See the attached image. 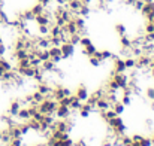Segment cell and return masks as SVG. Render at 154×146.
Instances as JSON below:
<instances>
[{
    "label": "cell",
    "instance_id": "cell-3",
    "mask_svg": "<svg viewBox=\"0 0 154 146\" xmlns=\"http://www.w3.org/2000/svg\"><path fill=\"white\" fill-rule=\"evenodd\" d=\"M54 115H55L57 119H67V118L72 115V110H70L69 106H61V104H58L57 109H55V112H54Z\"/></svg>",
    "mask_w": 154,
    "mask_h": 146
},
{
    "label": "cell",
    "instance_id": "cell-48",
    "mask_svg": "<svg viewBox=\"0 0 154 146\" xmlns=\"http://www.w3.org/2000/svg\"><path fill=\"white\" fill-rule=\"evenodd\" d=\"M127 146H133V145H127Z\"/></svg>",
    "mask_w": 154,
    "mask_h": 146
},
{
    "label": "cell",
    "instance_id": "cell-23",
    "mask_svg": "<svg viewBox=\"0 0 154 146\" xmlns=\"http://www.w3.org/2000/svg\"><path fill=\"white\" fill-rule=\"evenodd\" d=\"M79 39H81V34H79V33H73V34L69 36V42H70L72 45H78V43H79Z\"/></svg>",
    "mask_w": 154,
    "mask_h": 146
},
{
    "label": "cell",
    "instance_id": "cell-35",
    "mask_svg": "<svg viewBox=\"0 0 154 146\" xmlns=\"http://www.w3.org/2000/svg\"><path fill=\"white\" fill-rule=\"evenodd\" d=\"M147 97L154 101V88H148V90H147Z\"/></svg>",
    "mask_w": 154,
    "mask_h": 146
},
{
    "label": "cell",
    "instance_id": "cell-41",
    "mask_svg": "<svg viewBox=\"0 0 154 146\" xmlns=\"http://www.w3.org/2000/svg\"><path fill=\"white\" fill-rule=\"evenodd\" d=\"M103 146H112V143H111V142H105V143H103Z\"/></svg>",
    "mask_w": 154,
    "mask_h": 146
},
{
    "label": "cell",
    "instance_id": "cell-40",
    "mask_svg": "<svg viewBox=\"0 0 154 146\" xmlns=\"http://www.w3.org/2000/svg\"><path fill=\"white\" fill-rule=\"evenodd\" d=\"M79 1H81L82 4H88V6H90V3H91V0H79Z\"/></svg>",
    "mask_w": 154,
    "mask_h": 146
},
{
    "label": "cell",
    "instance_id": "cell-7",
    "mask_svg": "<svg viewBox=\"0 0 154 146\" xmlns=\"http://www.w3.org/2000/svg\"><path fill=\"white\" fill-rule=\"evenodd\" d=\"M75 97L78 98V100H81L82 103H84V101H87V98L90 97V93H88V90H87V87H85V85H79V87L76 88V93H75Z\"/></svg>",
    "mask_w": 154,
    "mask_h": 146
},
{
    "label": "cell",
    "instance_id": "cell-4",
    "mask_svg": "<svg viewBox=\"0 0 154 146\" xmlns=\"http://www.w3.org/2000/svg\"><path fill=\"white\" fill-rule=\"evenodd\" d=\"M60 49H61V57L63 60H67L70 58L73 54H75V45H72L70 42H63L60 45Z\"/></svg>",
    "mask_w": 154,
    "mask_h": 146
},
{
    "label": "cell",
    "instance_id": "cell-10",
    "mask_svg": "<svg viewBox=\"0 0 154 146\" xmlns=\"http://www.w3.org/2000/svg\"><path fill=\"white\" fill-rule=\"evenodd\" d=\"M20 109H21V101H18V100L12 101V103H11V107H9V115L15 118Z\"/></svg>",
    "mask_w": 154,
    "mask_h": 146
},
{
    "label": "cell",
    "instance_id": "cell-26",
    "mask_svg": "<svg viewBox=\"0 0 154 146\" xmlns=\"http://www.w3.org/2000/svg\"><path fill=\"white\" fill-rule=\"evenodd\" d=\"M32 98H33V101H36V103L39 104L41 101H44V98H45V97H44V96H42L39 91H36V93H32Z\"/></svg>",
    "mask_w": 154,
    "mask_h": 146
},
{
    "label": "cell",
    "instance_id": "cell-37",
    "mask_svg": "<svg viewBox=\"0 0 154 146\" xmlns=\"http://www.w3.org/2000/svg\"><path fill=\"white\" fill-rule=\"evenodd\" d=\"M52 1H54V0H38V3H41V4H44L45 7H47V6H48L50 3H52Z\"/></svg>",
    "mask_w": 154,
    "mask_h": 146
},
{
    "label": "cell",
    "instance_id": "cell-39",
    "mask_svg": "<svg viewBox=\"0 0 154 146\" xmlns=\"http://www.w3.org/2000/svg\"><path fill=\"white\" fill-rule=\"evenodd\" d=\"M135 1H136V0H124V3H126V4H132V6H133V3H135Z\"/></svg>",
    "mask_w": 154,
    "mask_h": 146
},
{
    "label": "cell",
    "instance_id": "cell-31",
    "mask_svg": "<svg viewBox=\"0 0 154 146\" xmlns=\"http://www.w3.org/2000/svg\"><path fill=\"white\" fill-rule=\"evenodd\" d=\"M145 33H154V24L151 21H147V24H145Z\"/></svg>",
    "mask_w": 154,
    "mask_h": 146
},
{
    "label": "cell",
    "instance_id": "cell-11",
    "mask_svg": "<svg viewBox=\"0 0 154 146\" xmlns=\"http://www.w3.org/2000/svg\"><path fill=\"white\" fill-rule=\"evenodd\" d=\"M94 57H97L100 61H105V60H109V58H112V54H111V51H106V49H103V51H96Z\"/></svg>",
    "mask_w": 154,
    "mask_h": 146
},
{
    "label": "cell",
    "instance_id": "cell-36",
    "mask_svg": "<svg viewBox=\"0 0 154 146\" xmlns=\"http://www.w3.org/2000/svg\"><path fill=\"white\" fill-rule=\"evenodd\" d=\"M142 137H144V136H141V134H135V136H132V140H133V142H138V143H139Z\"/></svg>",
    "mask_w": 154,
    "mask_h": 146
},
{
    "label": "cell",
    "instance_id": "cell-44",
    "mask_svg": "<svg viewBox=\"0 0 154 146\" xmlns=\"http://www.w3.org/2000/svg\"><path fill=\"white\" fill-rule=\"evenodd\" d=\"M151 66H154V58H153V63H151Z\"/></svg>",
    "mask_w": 154,
    "mask_h": 146
},
{
    "label": "cell",
    "instance_id": "cell-15",
    "mask_svg": "<svg viewBox=\"0 0 154 146\" xmlns=\"http://www.w3.org/2000/svg\"><path fill=\"white\" fill-rule=\"evenodd\" d=\"M124 109H126V106H124L121 101H117V103L112 104V110H114L117 115H123V113H124Z\"/></svg>",
    "mask_w": 154,
    "mask_h": 146
},
{
    "label": "cell",
    "instance_id": "cell-33",
    "mask_svg": "<svg viewBox=\"0 0 154 146\" xmlns=\"http://www.w3.org/2000/svg\"><path fill=\"white\" fill-rule=\"evenodd\" d=\"M142 6H144V0H136V1L133 3V7H135L136 10H141Z\"/></svg>",
    "mask_w": 154,
    "mask_h": 146
},
{
    "label": "cell",
    "instance_id": "cell-19",
    "mask_svg": "<svg viewBox=\"0 0 154 146\" xmlns=\"http://www.w3.org/2000/svg\"><path fill=\"white\" fill-rule=\"evenodd\" d=\"M120 43L123 48H130L132 46V39H129L126 34L124 36H120Z\"/></svg>",
    "mask_w": 154,
    "mask_h": 146
},
{
    "label": "cell",
    "instance_id": "cell-28",
    "mask_svg": "<svg viewBox=\"0 0 154 146\" xmlns=\"http://www.w3.org/2000/svg\"><path fill=\"white\" fill-rule=\"evenodd\" d=\"M18 67H30V58H23V60H18Z\"/></svg>",
    "mask_w": 154,
    "mask_h": 146
},
{
    "label": "cell",
    "instance_id": "cell-38",
    "mask_svg": "<svg viewBox=\"0 0 154 146\" xmlns=\"http://www.w3.org/2000/svg\"><path fill=\"white\" fill-rule=\"evenodd\" d=\"M73 146H87V143H85L84 140H79V142H76V143H73Z\"/></svg>",
    "mask_w": 154,
    "mask_h": 146
},
{
    "label": "cell",
    "instance_id": "cell-20",
    "mask_svg": "<svg viewBox=\"0 0 154 146\" xmlns=\"http://www.w3.org/2000/svg\"><path fill=\"white\" fill-rule=\"evenodd\" d=\"M50 25H38V34L39 36H48Z\"/></svg>",
    "mask_w": 154,
    "mask_h": 146
},
{
    "label": "cell",
    "instance_id": "cell-1",
    "mask_svg": "<svg viewBox=\"0 0 154 146\" xmlns=\"http://www.w3.org/2000/svg\"><path fill=\"white\" fill-rule=\"evenodd\" d=\"M58 106V101L54 98H44V101H41L38 104V110L44 115H54L55 109Z\"/></svg>",
    "mask_w": 154,
    "mask_h": 146
},
{
    "label": "cell",
    "instance_id": "cell-18",
    "mask_svg": "<svg viewBox=\"0 0 154 146\" xmlns=\"http://www.w3.org/2000/svg\"><path fill=\"white\" fill-rule=\"evenodd\" d=\"M90 12H91V10H90V6H88V4H82V6L79 7V10H78V15L85 18V16L90 15Z\"/></svg>",
    "mask_w": 154,
    "mask_h": 146
},
{
    "label": "cell",
    "instance_id": "cell-46",
    "mask_svg": "<svg viewBox=\"0 0 154 146\" xmlns=\"http://www.w3.org/2000/svg\"><path fill=\"white\" fill-rule=\"evenodd\" d=\"M151 22H153V24H154V18H153V19H151Z\"/></svg>",
    "mask_w": 154,
    "mask_h": 146
},
{
    "label": "cell",
    "instance_id": "cell-9",
    "mask_svg": "<svg viewBox=\"0 0 154 146\" xmlns=\"http://www.w3.org/2000/svg\"><path fill=\"white\" fill-rule=\"evenodd\" d=\"M57 67V64L52 61V60H47V61H42V64H41V69L44 70V72H54V69Z\"/></svg>",
    "mask_w": 154,
    "mask_h": 146
},
{
    "label": "cell",
    "instance_id": "cell-34",
    "mask_svg": "<svg viewBox=\"0 0 154 146\" xmlns=\"http://www.w3.org/2000/svg\"><path fill=\"white\" fill-rule=\"evenodd\" d=\"M121 103H123L124 106H130V103H132V100H130V96H123V100H121Z\"/></svg>",
    "mask_w": 154,
    "mask_h": 146
},
{
    "label": "cell",
    "instance_id": "cell-30",
    "mask_svg": "<svg viewBox=\"0 0 154 146\" xmlns=\"http://www.w3.org/2000/svg\"><path fill=\"white\" fill-rule=\"evenodd\" d=\"M73 140L70 139V137H67V139H63V140H60V146H73Z\"/></svg>",
    "mask_w": 154,
    "mask_h": 146
},
{
    "label": "cell",
    "instance_id": "cell-45",
    "mask_svg": "<svg viewBox=\"0 0 154 146\" xmlns=\"http://www.w3.org/2000/svg\"><path fill=\"white\" fill-rule=\"evenodd\" d=\"M153 145H154V134H153Z\"/></svg>",
    "mask_w": 154,
    "mask_h": 146
},
{
    "label": "cell",
    "instance_id": "cell-32",
    "mask_svg": "<svg viewBox=\"0 0 154 146\" xmlns=\"http://www.w3.org/2000/svg\"><path fill=\"white\" fill-rule=\"evenodd\" d=\"M78 113H79V116H81V118H88L91 112H88V110H85V109H79V110H78Z\"/></svg>",
    "mask_w": 154,
    "mask_h": 146
},
{
    "label": "cell",
    "instance_id": "cell-27",
    "mask_svg": "<svg viewBox=\"0 0 154 146\" xmlns=\"http://www.w3.org/2000/svg\"><path fill=\"white\" fill-rule=\"evenodd\" d=\"M90 43H91V39H90V37H87V36H81L78 45H81V46L84 48V46H87V45H90Z\"/></svg>",
    "mask_w": 154,
    "mask_h": 146
},
{
    "label": "cell",
    "instance_id": "cell-6",
    "mask_svg": "<svg viewBox=\"0 0 154 146\" xmlns=\"http://www.w3.org/2000/svg\"><path fill=\"white\" fill-rule=\"evenodd\" d=\"M112 58H114V72L112 73H126L127 69L124 66V60L120 57H114V55H112Z\"/></svg>",
    "mask_w": 154,
    "mask_h": 146
},
{
    "label": "cell",
    "instance_id": "cell-12",
    "mask_svg": "<svg viewBox=\"0 0 154 146\" xmlns=\"http://www.w3.org/2000/svg\"><path fill=\"white\" fill-rule=\"evenodd\" d=\"M69 107H70V110H79V109L82 107V101L78 100V98L75 97V94H73V96H72V100H70Z\"/></svg>",
    "mask_w": 154,
    "mask_h": 146
},
{
    "label": "cell",
    "instance_id": "cell-8",
    "mask_svg": "<svg viewBox=\"0 0 154 146\" xmlns=\"http://www.w3.org/2000/svg\"><path fill=\"white\" fill-rule=\"evenodd\" d=\"M15 118H17V119H20V121H23V122H27V121L32 118L29 107H21V109L18 110V113H17V116H15Z\"/></svg>",
    "mask_w": 154,
    "mask_h": 146
},
{
    "label": "cell",
    "instance_id": "cell-14",
    "mask_svg": "<svg viewBox=\"0 0 154 146\" xmlns=\"http://www.w3.org/2000/svg\"><path fill=\"white\" fill-rule=\"evenodd\" d=\"M96 51H97V48L93 45V42L90 43V45H87V46H84L82 48V54L84 55H87V57H90V55H94L96 54Z\"/></svg>",
    "mask_w": 154,
    "mask_h": 146
},
{
    "label": "cell",
    "instance_id": "cell-47",
    "mask_svg": "<svg viewBox=\"0 0 154 146\" xmlns=\"http://www.w3.org/2000/svg\"><path fill=\"white\" fill-rule=\"evenodd\" d=\"M64 1H66V3H67V1H70V0H64Z\"/></svg>",
    "mask_w": 154,
    "mask_h": 146
},
{
    "label": "cell",
    "instance_id": "cell-29",
    "mask_svg": "<svg viewBox=\"0 0 154 146\" xmlns=\"http://www.w3.org/2000/svg\"><path fill=\"white\" fill-rule=\"evenodd\" d=\"M141 146H153V139L151 137H142L141 142H139Z\"/></svg>",
    "mask_w": 154,
    "mask_h": 146
},
{
    "label": "cell",
    "instance_id": "cell-2",
    "mask_svg": "<svg viewBox=\"0 0 154 146\" xmlns=\"http://www.w3.org/2000/svg\"><path fill=\"white\" fill-rule=\"evenodd\" d=\"M69 96H72V91L69 90V88H63V87H55V88H52V94L51 97L54 100H61L63 97H69Z\"/></svg>",
    "mask_w": 154,
    "mask_h": 146
},
{
    "label": "cell",
    "instance_id": "cell-21",
    "mask_svg": "<svg viewBox=\"0 0 154 146\" xmlns=\"http://www.w3.org/2000/svg\"><path fill=\"white\" fill-rule=\"evenodd\" d=\"M120 137H121V139H120L121 146H127V145H132V143H133L132 137H129V136H126V134H123V136H120Z\"/></svg>",
    "mask_w": 154,
    "mask_h": 146
},
{
    "label": "cell",
    "instance_id": "cell-22",
    "mask_svg": "<svg viewBox=\"0 0 154 146\" xmlns=\"http://www.w3.org/2000/svg\"><path fill=\"white\" fill-rule=\"evenodd\" d=\"M115 31H117L120 36H124V34L127 33V28H126L124 24H115Z\"/></svg>",
    "mask_w": 154,
    "mask_h": 146
},
{
    "label": "cell",
    "instance_id": "cell-16",
    "mask_svg": "<svg viewBox=\"0 0 154 146\" xmlns=\"http://www.w3.org/2000/svg\"><path fill=\"white\" fill-rule=\"evenodd\" d=\"M44 9H45V6L44 4H41V3H36V4H33L32 7H30V10H32V13L36 16V15H41L42 12H44Z\"/></svg>",
    "mask_w": 154,
    "mask_h": 146
},
{
    "label": "cell",
    "instance_id": "cell-43",
    "mask_svg": "<svg viewBox=\"0 0 154 146\" xmlns=\"http://www.w3.org/2000/svg\"><path fill=\"white\" fill-rule=\"evenodd\" d=\"M2 133H3V131H2V130H0V137H2Z\"/></svg>",
    "mask_w": 154,
    "mask_h": 146
},
{
    "label": "cell",
    "instance_id": "cell-25",
    "mask_svg": "<svg viewBox=\"0 0 154 146\" xmlns=\"http://www.w3.org/2000/svg\"><path fill=\"white\" fill-rule=\"evenodd\" d=\"M88 61H90V64L94 66V67H99V66L102 64V61H100L97 57H94V55H90V57H88Z\"/></svg>",
    "mask_w": 154,
    "mask_h": 146
},
{
    "label": "cell",
    "instance_id": "cell-24",
    "mask_svg": "<svg viewBox=\"0 0 154 146\" xmlns=\"http://www.w3.org/2000/svg\"><path fill=\"white\" fill-rule=\"evenodd\" d=\"M24 140L23 137H15V139H11V142L8 143V146H23Z\"/></svg>",
    "mask_w": 154,
    "mask_h": 146
},
{
    "label": "cell",
    "instance_id": "cell-13",
    "mask_svg": "<svg viewBox=\"0 0 154 146\" xmlns=\"http://www.w3.org/2000/svg\"><path fill=\"white\" fill-rule=\"evenodd\" d=\"M27 54H29L27 49H14V58L17 61L18 60H23V58H27Z\"/></svg>",
    "mask_w": 154,
    "mask_h": 146
},
{
    "label": "cell",
    "instance_id": "cell-17",
    "mask_svg": "<svg viewBox=\"0 0 154 146\" xmlns=\"http://www.w3.org/2000/svg\"><path fill=\"white\" fill-rule=\"evenodd\" d=\"M124 66H126L127 70H129V69H135V67H136V58H135V57H127V58H124Z\"/></svg>",
    "mask_w": 154,
    "mask_h": 146
},
{
    "label": "cell",
    "instance_id": "cell-5",
    "mask_svg": "<svg viewBox=\"0 0 154 146\" xmlns=\"http://www.w3.org/2000/svg\"><path fill=\"white\" fill-rule=\"evenodd\" d=\"M48 51H50V60H52L55 64H58V63L63 60L60 46H50V48H48Z\"/></svg>",
    "mask_w": 154,
    "mask_h": 146
},
{
    "label": "cell",
    "instance_id": "cell-42",
    "mask_svg": "<svg viewBox=\"0 0 154 146\" xmlns=\"http://www.w3.org/2000/svg\"><path fill=\"white\" fill-rule=\"evenodd\" d=\"M0 43H3V39H2V36H0Z\"/></svg>",
    "mask_w": 154,
    "mask_h": 146
}]
</instances>
